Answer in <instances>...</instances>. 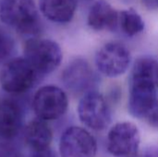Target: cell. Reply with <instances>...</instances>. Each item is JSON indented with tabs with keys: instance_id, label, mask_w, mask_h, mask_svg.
Instances as JSON below:
<instances>
[{
	"instance_id": "cell-1",
	"label": "cell",
	"mask_w": 158,
	"mask_h": 157,
	"mask_svg": "<svg viewBox=\"0 0 158 157\" xmlns=\"http://www.w3.org/2000/svg\"><path fill=\"white\" fill-rule=\"evenodd\" d=\"M0 19L24 35H34L41 30L40 15L33 0H1Z\"/></svg>"
},
{
	"instance_id": "cell-2",
	"label": "cell",
	"mask_w": 158,
	"mask_h": 157,
	"mask_svg": "<svg viewBox=\"0 0 158 157\" xmlns=\"http://www.w3.org/2000/svg\"><path fill=\"white\" fill-rule=\"evenodd\" d=\"M24 58L38 74H48L59 67L63 54L55 41L33 37L25 43Z\"/></svg>"
},
{
	"instance_id": "cell-3",
	"label": "cell",
	"mask_w": 158,
	"mask_h": 157,
	"mask_svg": "<svg viewBox=\"0 0 158 157\" xmlns=\"http://www.w3.org/2000/svg\"><path fill=\"white\" fill-rule=\"evenodd\" d=\"M38 73L24 57L5 63L0 69V85L9 93H22L30 90Z\"/></svg>"
},
{
	"instance_id": "cell-4",
	"label": "cell",
	"mask_w": 158,
	"mask_h": 157,
	"mask_svg": "<svg viewBox=\"0 0 158 157\" xmlns=\"http://www.w3.org/2000/svg\"><path fill=\"white\" fill-rule=\"evenodd\" d=\"M78 116L83 125L93 130H105L111 121V112L105 97L95 92H89L81 98Z\"/></svg>"
},
{
	"instance_id": "cell-5",
	"label": "cell",
	"mask_w": 158,
	"mask_h": 157,
	"mask_svg": "<svg viewBox=\"0 0 158 157\" xmlns=\"http://www.w3.org/2000/svg\"><path fill=\"white\" fill-rule=\"evenodd\" d=\"M141 144V133L131 122H119L109 130L106 139L108 152L116 157H135Z\"/></svg>"
},
{
	"instance_id": "cell-6",
	"label": "cell",
	"mask_w": 158,
	"mask_h": 157,
	"mask_svg": "<svg viewBox=\"0 0 158 157\" xmlns=\"http://www.w3.org/2000/svg\"><path fill=\"white\" fill-rule=\"evenodd\" d=\"M69 100L66 93L53 85L40 88L32 101V107L39 119L44 121L56 120L67 111Z\"/></svg>"
},
{
	"instance_id": "cell-7",
	"label": "cell",
	"mask_w": 158,
	"mask_h": 157,
	"mask_svg": "<svg viewBox=\"0 0 158 157\" xmlns=\"http://www.w3.org/2000/svg\"><path fill=\"white\" fill-rule=\"evenodd\" d=\"M131 59V53L124 44L110 42L97 51L95 66L103 75L108 78H117L127 71Z\"/></svg>"
},
{
	"instance_id": "cell-8",
	"label": "cell",
	"mask_w": 158,
	"mask_h": 157,
	"mask_svg": "<svg viewBox=\"0 0 158 157\" xmlns=\"http://www.w3.org/2000/svg\"><path fill=\"white\" fill-rule=\"evenodd\" d=\"M59 153L61 157H95L97 143L85 129L70 127L60 138Z\"/></svg>"
},
{
	"instance_id": "cell-9",
	"label": "cell",
	"mask_w": 158,
	"mask_h": 157,
	"mask_svg": "<svg viewBox=\"0 0 158 157\" xmlns=\"http://www.w3.org/2000/svg\"><path fill=\"white\" fill-rule=\"evenodd\" d=\"M63 81L72 93L85 94L93 91L96 83V75L87 61L75 59L64 69Z\"/></svg>"
},
{
	"instance_id": "cell-10",
	"label": "cell",
	"mask_w": 158,
	"mask_h": 157,
	"mask_svg": "<svg viewBox=\"0 0 158 157\" xmlns=\"http://www.w3.org/2000/svg\"><path fill=\"white\" fill-rule=\"evenodd\" d=\"M129 90L158 91V60L152 56H141L133 64Z\"/></svg>"
},
{
	"instance_id": "cell-11",
	"label": "cell",
	"mask_w": 158,
	"mask_h": 157,
	"mask_svg": "<svg viewBox=\"0 0 158 157\" xmlns=\"http://www.w3.org/2000/svg\"><path fill=\"white\" fill-rule=\"evenodd\" d=\"M22 125V112L14 101L0 100V138L8 140L16 137Z\"/></svg>"
},
{
	"instance_id": "cell-12",
	"label": "cell",
	"mask_w": 158,
	"mask_h": 157,
	"mask_svg": "<svg viewBox=\"0 0 158 157\" xmlns=\"http://www.w3.org/2000/svg\"><path fill=\"white\" fill-rule=\"evenodd\" d=\"M87 23L94 31H113L118 26V12L107 2L100 0L90 8Z\"/></svg>"
},
{
	"instance_id": "cell-13",
	"label": "cell",
	"mask_w": 158,
	"mask_h": 157,
	"mask_svg": "<svg viewBox=\"0 0 158 157\" xmlns=\"http://www.w3.org/2000/svg\"><path fill=\"white\" fill-rule=\"evenodd\" d=\"M39 8L48 20L55 23H68L75 15L77 0H40Z\"/></svg>"
},
{
	"instance_id": "cell-14",
	"label": "cell",
	"mask_w": 158,
	"mask_h": 157,
	"mask_svg": "<svg viewBox=\"0 0 158 157\" xmlns=\"http://www.w3.org/2000/svg\"><path fill=\"white\" fill-rule=\"evenodd\" d=\"M25 142L34 153L49 149L53 134L49 126L42 119L31 120L25 128Z\"/></svg>"
},
{
	"instance_id": "cell-15",
	"label": "cell",
	"mask_w": 158,
	"mask_h": 157,
	"mask_svg": "<svg viewBox=\"0 0 158 157\" xmlns=\"http://www.w3.org/2000/svg\"><path fill=\"white\" fill-rule=\"evenodd\" d=\"M118 26L128 36H134L144 30V21L134 9H124L118 12Z\"/></svg>"
},
{
	"instance_id": "cell-16",
	"label": "cell",
	"mask_w": 158,
	"mask_h": 157,
	"mask_svg": "<svg viewBox=\"0 0 158 157\" xmlns=\"http://www.w3.org/2000/svg\"><path fill=\"white\" fill-rule=\"evenodd\" d=\"M14 40L11 35L0 26V63L8 58L14 49Z\"/></svg>"
},
{
	"instance_id": "cell-17",
	"label": "cell",
	"mask_w": 158,
	"mask_h": 157,
	"mask_svg": "<svg viewBox=\"0 0 158 157\" xmlns=\"http://www.w3.org/2000/svg\"><path fill=\"white\" fill-rule=\"evenodd\" d=\"M143 120L153 129L158 130V100L147 113Z\"/></svg>"
},
{
	"instance_id": "cell-18",
	"label": "cell",
	"mask_w": 158,
	"mask_h": 157,
	"mask_svg": "<svg viewBox=\"0 0 158 157\" xmlns=\"http://www.w3.org/2000/svg\"><path fill=\"white\" fill-rule=\"evenodd\" d=\"M0 157H22V155L11 148H2L0 149Z\"/></svg>"
},
{
	"instance_id": "cell-19",
	"label": "cell",
	"mask_w": 158,
	"mask_h": 157,
	"mask_svg": "<svg viewBox=\"0 0 158 157\" xmlns=\"http://www.w3.org/2000/svg\"><path fill=\"white\" fill-rule=\"evenodd\" d=\"M143 2L148 9L158 10V0H143Z\"/></svg>"
},
{
	"instance_id": "cell-20",
	"label": "cell",
	"mask_w": 158,
	"mask_h": 157,
	"mask_svg": "<svg viewBox=\"0 0 158 157\" xmlns=\"http://www.w3.org/2000/svg\"><path fill=\"white\" fill-rule=\"evenodd\" d=\"M141 157H158V147L153 146V147L148 148L144 152L143 155Z\"/></svg>"
},
{
	"instance_id": "cell-21",
	"label": "cell",
	"mask_w": 158,
	"mask_h": 157,
	"mask_svg": "<svg viewBox=\"0 0 158 157\" xmlns=\"http://www.w3.org/2000/svg\"><path fill=\"white\" fill-rule=\"evenodd\" d=\"M33 157H56V155L53 151L48 149V150H45V151H43V152L34 153Z\"/></svg>"
}]
</instances>
